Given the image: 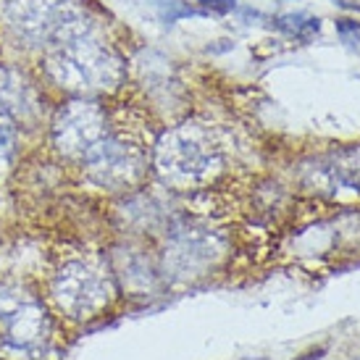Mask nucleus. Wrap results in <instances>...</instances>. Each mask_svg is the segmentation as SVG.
Returning <instances> with one entry per match:
<instances>
[{
    "label": "nucleus",
    "instance_id": "obj_1",
    "mask_svg": "<svg viewBox=\"0 0 360 360\" xmlns=\"http://www.w3.org/2000/svg\"><path fill=\"white\" fill-rule=\"evenodd\" d=\"M45 69L58 87L74 95L108 90L116 87L121 79V60L116 58V53L108 45L92 40L90 34L51 48Z\"/></svg>",
    "mask_w": 360,
    "mask_h": 360
},
{
    "label": "nucleus",
    "instance_id": "obj_13",
    "mask_svg": "<svg viewBox=\"0 0 360 360\" xmlns=\"http://www.w3.org/2000/svg\"><path fill=\"white\" fill-rule=\"evenodd\" d=\"M13 140H16V121L0 105V150H8Z\"/></svg>",
    "mask_w": 360,
    "mask_h": 360
},
{
    "label": "nucleus",
    "instance_id": "obj_6",
    "mask_svg": "<svg viewBox=\"0 0 360 360\" xmlns=\"http://www.w3.org/2000/svg\"><path fill=\"white\" fill-rule=\"evenodd\" d=\"M108 134L105 110L92 101H71L56 113L53 121V142L63 155L84 160L87 153Z\"/></svg>",
    "mask_w": 360,
    "mask_h": 360
},
{
    "label": "nucleus",
    "instance_id": "obj_2",
    "mask_svg": "<svg viewBox=\"0 0 360 360\" xmlns=\"http://www.w3.org/2000/svg\"><path fill=\"white\" fill-rule=\"evenodd\" d=\"M8 21L24 40L58 48L90 34L92 24L74 0H8Z\"/></svg>",
    "mask_w": 360,
    "mask_h": 360
},
{
    "label": "nucleus",
    "instance_id": "obj_9",
    "mask_svg": "<svg viewBox=\"0 0 360 360\" xmlns=\"http://www.w3.org/2000/svg\"><path fill=\"white\" fill-rule=\"evenodd\" d=\"M276 30H281L284 34H290L295 40L308 42L313 40L316 34L321 32V19H313L308 13H281L274 19Z\"/></svg>",
    "mask_w": 360,
    "mask_h": 360
},
{
    "label": "nucleus",
    "instance_id": "obj_11",
    "mask_svg": "<svg viewBox=\"0 0 360 360\" xmlns=\"http://www.w3.org/2000/svg\"><path fill=\"white\" fill-rule=\"evenodd\" d=\"M337 34L350 51H360V21L355 19H337Z\"/></svg>",
    "mask_w": 360,
    "mask_h": 360
},
{
    "label": "nucleus",
    "instance_id": "obj_8",
    "mask_svg": "<svg viewBox=\"0 0 360 360\" xmlns=\"http://www.w3.org/2000/svg\"><path fill=\"white\" fill-rule=\"evenodd\" d=\"M0 105L8 110L13 119L34 121L42 113V101L37 87L30 82L24 71L13 66H0Z\"/></svg>",
    "mask_w": 360,
    "mask_h": 360
},
{
    "label": "nucleus",
    "instance_id": "obj_5",
    "mask_svg": "<svg viewBox=\"0 0 360 360\" xmlns=\"http://www.w3.org/2000/svg\"><path fill=\"white\" fill-rule=\"evenodd\" d=\"M53 297L69 319H92L110 300V281L87 263H69L53 279Z\"/></svg>",
    "mask_w": 360,
    "mask_h": 360
},
{
    "label": "nucleus",
    "instance_id": "obj_10",
    "mask_svg": "<svg viewBox=\"0 0 360 360\" xmlns=\"http://www.w3.org/2000/svg\"><path fill=\"white\" fill-rule=\"evenodd\" d=\"M187 16H200V11L190 6L187 0H169V3H163L160 6V19L163 21H179V19H187Z\"/></svg>",
    "mask_w": 360,
    "mask_h": 360
},
{
    "label": "nucleus",
    "instance_id": "obj_3",
    "mask_svg": "<svg viewBox=\"0 0 360 360\" xmlns=\"http://www.w3.org/2000/svg\"><path fill=\"white\" fill-rule=\"evenodd\" d=\"M155 163L166 179L195 184L219 169L221 153L208 129L198 124H181L158 142Z\"/></svg>",
    "mask_w": 360,
    "mask_h": 360
},
{
    "label": "nucleus",
    "instance_id": "obj_12",
    "mask_svg": "<svg viewBox=\"0 0 360 360\" xmlns=\"http://www.w3.org/2000/svg\"><path fill=\"white\" fill-rule=\"evenodd\" d=\"M192 6L200 11V16H226L234 11L237 0H192Z\"/></svg>",
    "mask_w": 360,
    "mask_h": 360
},
{
    "label": "nucleus",
    "instance_id": "obj_7",
    "mask_svg": "<svg viewBox=\"0 0 360 360\" xmlns=\"http://www.w3.org/2000/svg\"><path fill=\"white\" fill-rule=\"evenodd\" d=\"M92 181L101 187H127L140 176V150L119 134H105L82 160Z\"/></svg>",
    "mask_w": 360,
    "mask_h": 360
},
{
    "label": "nucleus",
    "instance_id": "obj_4",
    "mask_svg": "<svg viewBox=\"0 0 360 360\" xmlns=\"http://www.w3.org/2000/svg\"><path fill=\"white\" fill-rule=\"evenodd\" d=\"M0 334L16 352H40L51 342V319L30 295L0 290Z\"/></svg>",
    "mask_w": 360,
    "mask_h": 360
}]
</instances>
